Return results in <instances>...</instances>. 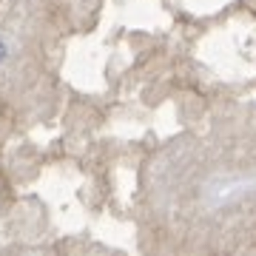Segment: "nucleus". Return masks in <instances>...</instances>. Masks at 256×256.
<instances>
[{
    "label": "nucleus",
    "mask_w": 256,
    "mask_h": 256,
    "mask_svg": "<svg viewBox=\"0 0 256 256\" xmlns=\"http://www.w3.org/2000/svg\"><path fill=\"white\" fill-rule=\"evenodd\" d=\"M3 57H6V46H3V43H0V60H3Z\"/></svg>",
    "instance_id": "1"
}]
</instances>
